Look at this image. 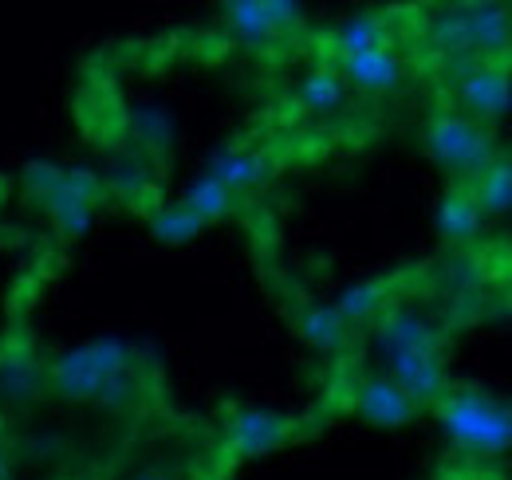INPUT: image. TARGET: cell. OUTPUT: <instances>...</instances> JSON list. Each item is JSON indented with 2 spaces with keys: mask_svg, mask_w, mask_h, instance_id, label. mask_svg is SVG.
<instances>
[{
  "mask_svg": "<svg viewBox=\"0 0 512 480\" xmlns=\"http://www.w3.org/2000/svg\"><path fill=\"white\" fill-rule=\"evenodd\" d=\"M355 414L363 421H371V425L394 429V425H410L422 410H418L390 378L375 374V378H363V382L355 386Z\"/></svg>",
  "mask_w": 512,
  "mask_h": 480,
  "instance_id": "cell-8",
  "label": "cell"
},
{
  "mask_svg": "<svg viewBox=\"0 0 512 480\" xmlns=\"http://www.w3.org/2000/svg\"><path fill=\"white\" fill-rule=\"evenodd\" d=\"M379 48H390V28H386L383 16H351V20H343V24L331 32V52H335V60L363 56V52H379Z\"/></svg>",
  "mask_w": 512,
  "mask_h": 480,
  "instance_id": "cell-14",
  "label": "cell"
},
{
  "mask_svg": "<svg viewBox=\"0 0 512 480\" xmlns=\"http://www.w3.org/2000/svg\"><path fill=\"white\" fill-rule=\"evenodd\" d=\"M52 217H56V225H60L64 237H79V233H87V225H91V205L64 201V205H52Z\"/></svg>",
  "mask_w": 512,
  "mask_h": 480,
  "instance_id": "cell-25",
  "label": "cell"
},
{
  "mask_svg": "<svg viewBox=\"0 0 512 480\" xmlns=\"http://www.w3.org/2000/svg\"><path fill=\"white\" fill-rule=\"evenodd\" d=\"M205 174H213V178L237 197V193H249L256 185H264L268 174H272V162H268L260 150L225 146V150H217V154L209 158V170H205Z\"/></svg>",
  "mask_w": 512,
  "mask_h": 480,
  "instance_id": "cell-9",
  "label": "cell"
},
{
  "mask_svg": "<svg viewBox=\"0 0 512 480\" xmlns=\"http://www.w3.org/2000/svg\"><path fill=\"white\" fill-rule=\"evenodd\" d=\"M426 44L434 48V56H438V60L461 56V52H473V40H469V24H465V8H461V4H453V8L438 12V16L430 20Z\"/></svg>",
  "mask_w": 512,
  "mask_h": 480,
  "instance_id": "cell-16",
  "label": "cell"
},
{
  "mask_svg": "<svg viewBox=\"0 0 512 480\" xmlns=\"http://www.w3.org/2000/svg\"><path fill=\"white\" fill-rule=\"evenodd\" d=\"M296 437V421L264 410H233L225 421V453L229 457H260Z\"/></svg>",
  "mask_w": 512,
  "mask_h": 480,
  "instance_id": "cell-5",
  "label": "cell"
},
{
  "mask_svg": "<svg viewBox=\"0 0 512 480\" xmlns=\"http://www.w3.org/2000/svg\"><path fill=\"white\" fill-rule=\"evenodd\" d=\"M225 20H229V28H233L241 40H249V44H260V40L276 36L272 24H268L264 0H237V4H225Z\"/></svg>",
  "mask_w": 512,
  "mask_h": 480,
  "instance_id": "cell-20",
  "label": "cell"
},
{
  "mask_svg": "<svg viewBox=\"0 0 512 480\" xmlns=\"http://www.w3.org/2000/svg\"><path fill=\"white\" fill-rule=\"evenodd\" d=\"M453 449L469 457H497L512 449V398H493L477 386H449L434 406Z\"/></svg>",
  "mask_w": 512,
  "mask_h": 480,
  "instance_id": "cell-1",
  "label": "cell"
},
{
  "mask_svg": "<svg viewBox=\"0 0 512 480\" xmlns=\"http://www.w3.org/2000/svg\"><path fill=\"white\" fill-rule=\"evenodd\" d=\"M461 8H465L473 52L485 60H512V4L477 0V4H461Z\"/></svg>",
  "mask_w": 512,
  "mask_h": 480,
  "instance_id": "cell-7",
  "label": "cell"
},
{
  "mask_svg": "<svg viewBox=\"0 0 512 480\" xmlns=\"http://www.w3.org/2000/svg\"><path fill=\"white\" fill-rule=\"evenodd\" d=\"M339 63V75L371 95H383V91H394L402 83V63L390 48H379V52H363V56H347Z\"/></svg>",
  "mask_w": 512,
  "mask_h": 480,
  "instance_id": "cell-12",
  "label": "cell"
},
{
  "mask_svg": "<svg viewBox=\"0 0 512 480\" xmlns=\"http://www.w3.org/2000/svg\"><path fill=\"white\" fill-rule=\"evenodd\" d=\"M134 480H174V477H166V473H158V469H150V473H138Z\"/></svg>",
  "mask_w": 512,
  "mask_h": 480,
  "instance_id": "cell-30",
  "label": "cell"
},
{
  "mask_svg": "<svg viewBox=\"0 0 512 480\" xmlns=\"http://www.w3.org/2000/svg\"><path fill=\"white\" fill-rule=\"evenodd\" d=\"M0 445H4V433H0Z\"/></svg>",
  "mask_w": 512,
  "mask_h": 480,
  "instance_id": "cell-32",
  "label": "cell"
},
{
  "mask_svg": "<svg viewBox=\"0 0 512 480\" xmlns=\"http://www.w3.org/2000/svg\"><path fill=\"white\" fill-rule=\"evenodd\" d=\"M134 130L142 134V142H166L170 122H166V115H158V111H142V115L134 119Z\"/></svg>",
  "mask_w": 512,
  "mask_h": 480,
  "instance_id": "cell-28",
  "label": "cell"
},
{
  "mask_svg": "<svg viewBox=\"0 0 512 480\" xmlns=\"http://www.w3.org/2000/svg\"><path fill=\"white\" fill-rule=\"evenodd\" d=\"M150 229H154V237L158 240H190L197 237L201 229H205V221L201 217H193L190 209L178 201V205H162L154 217H150Z\"/></svg>",
  "mask_w": 512,
  "mask_h": 480,
  "instance_id": "cell-22",
  "label": "cell"
},
{
  "mask_svg": "<svg viewBox=\"0 0 512 480\" xmlns=\"http://www.w3.org/2000/svg\"><path fill=\"white\" fill-rule=\"evenodd\" d=\"M457 99V115L493 126L497 119H505L512 107V60H489L481 71H473L465 83L453 87Z\"/></svg>",
  "mask_w": 512,
  "mask_h": 480,
  "instance_id": "cell-3",
  "label": "cell"
},
{
  "mask_svg": "<svg viewBox=\"0 0 512 480\" xmlns=\"http://www.w3.org/2000/svg\"><path fill=\"white\" fill-rule=\"evenodd\" d=\"M481 225H485V213L477 209L473 193L465 185H449V193L438 205V233H442V240L453 244V248H465V244L477 240Z\"/></svg>",
  "mask_w": 512,
  "mask_h": 480,
  "instance_id": "cell-11",
  "label": "cell"
},
{
  "mask_svg": "<svg viewBox=\"0 0 512 480\" xmlns=\"http://www.w3.org/2000/svg\"><path fill=\"white\" fill-rule=\"evenodd\" d=\"M264 8H268V24H272V32H276V36H280V32H288V28H296V24H304V12H300V4L264 0Z\"/></svg>",
  "mask_w": 512,
  "mask_h": 480,
  "instance_id": "cell-26",
  "label": "cell"
},
{
  "mask_svg": "<svg viewBox=\"0 0 512 480\" xmlns=\"http://www.w3.org/2000/svg\"><path fill=\"white\" fill-rule=\"evenodd\" d=\"M111 181H115V189L130 193V189H142V185H146V174H142L134 162H119V166L111 170Z\"/></svg>",
  "mask_w": 512,
  "mask_h": 480,
  "instance_id": "cell-29",
  "label": "cell"
},
{
  "mask_svg": "<svg viewBox=\"0 0 512 480\" xmlns=\"http://www.w3.org/2000/svg\"><path fill=\"white\" fill-rule=\"evenodd\" d=\"M375 323H379V347H383L386 355H402V351H430V355H442V331H438L422 311H414V307H406V303L386 307Z\"/></svg>",
  "mask_w": 512,
  "mask_h": 480,
  "instance_id": "cell-6",
  "label": "cell"
},
{
  "mask_svg": "<svg viewBox=\"0 0 512 480\" xmlns=\"http://www.w3.org/2000/svg\"><path fill=\"white\" fill-rule=\"evenodd\" d=\"M477 209L485 217H501V213H512V146H501L497 158L489 162V170L469 185Z\"/></svg>",
  "mask_w": 512,
  "mask_h": 480,
  "instance_id": "cell-13",
  "label": "cell"
},
{
  "mask_svg": "<svg viewBox=\"0 0 512 480\" xmlns=\"http://www.w3.org/2000/svg\"><path fill=\"white\" fill-rule=\"evenodd\" d=\"M87 351V359L99 366V374L107 378V374H127L130 366H134V347L123 343V339H95L91 347H83Z\"/></svg>",
  "mask_w": 512,
  "mask_h": 480,
  "instance_id": "cell-23",
  "label": "cell"
},
{
  "mask_svg": "<svg viewBox=\"0 0 512 480\" xmlns=\"http://www.w3.org/2000/svg\"><path fill=\"white\" fill-rule=\"evenodd\" d=\"M300 103L308 107V111H316V115H331V111H339L343 107V79L335 75V71H316V75H308L304 83H300Z\"/></svg>",
  "mask_w": 512,
  "mask_h": 480,
  "instance_id": "cell-21",
  "label": "cell"
},
{
  "mask_svg": "<svg viewBox=\"0 0 512 480\" xmlns=\"http://www.w3.org/2000/svg\"><path fill=\"white\" fill-rule=\"evenodd\" d=\"M60 178H64V170H56V166H44V162H36V166H28V170H24V181H28V189H32V193H44V197H52V193H56Z\"/></svg>",
  "mask_w": 512,
  "mask_h": 480,
  "instance_id": "cell-27",
  "label": "cell"
},
{
  "mask_svg": "<svg viewBox=\"0 0 512 480\" xmlns=\"http://www.w3.org/2000/svg\"><path fill=\"white\" fill-rule=\"evenodd\" d=\"M0 480H12V465L4 457H0Z\"/></svg>",
  "mask_w": 512,
  "mask_h": 480,
  "instance_id": "cell-31",
  "label": "cell"
},
{
  "mask_svg": "<svg viewBox=\"0 0 512 480\" xmlns=\"http://www.w3.org/2000/svg\"><path fill=\"white\" fill-rule=\"evenodd\" d=\"M386 362H390V374H386V378H390L418 410H434L449 394V386H453L442 355H430V351H402V355H386Z\"/></svg>",
  "mask_w": 512,
  "mask_h": 480,
  "instance_id": "cell-4",
  "label": "cell"
},
{
  "mask_svg": "<svg viewBox=\"0 0 512 480\" xmlns=\"http://www.w3.org/2000/svg\"><path fill=\"white\" fill-rule=\"evenodd\" d=\"M182 205L190 209L193 217H201V221L209 225V221H221V217H229V213H233V205H237V197H233V193H229L221 181L213 178V174H201V178H197L190 189H186Z\"/></svg>",
  "mask_w": 512,
  "mask_h": 480,
  "instance_id": "cell-18",
  "label": "cell"
},
{
  "mask_svg": "<svg viewBox=\"0 0 512 480\" xmlns=\"http://www.w3.org/2000/svg\"><path fill=\"white\" fill-rule=\"evenodd\" d=\"M386 307H390L386 284H355V288H347V292L339 296V303H335V311H339L351 327H359V323H375Z\"/></svg>",
  "mask_w": 512,
  "mask_h": 480,
  "instance_id": "cell-19",
  "label": "cell"
},
{
  "mask_svg": "<svg viewBox=\"0 0 512 480\" xmlns=\"http://www.w3.org/2000/svg\"><path fill=\"white\" fill-rule=\"evenodd\" d=\"M99 366L87 359V351H71L64 359L52 366V386L64 394V398H75V402H91L99 394Z\"/></svg>",
  "mask_w": 512,
  "mask_h": 480,
  "instance_id": "cell-15",
  "label": "cell"
},
{
  "mask_svg": "<svg viewBox=\"0 0 512 480\" xmlns=\"http://www.w3.org/2000/svg\"><path fill=\"white\" fill-rule=\"evenodd\" d=\"M426 150L430 158L449 174L453 185H473L489 170V162L497 158L501 142L493 134V126H481V122L465 119L457 111H438L434 119L426 122Z\"/></svg>",
  "mask_w": 512,
  "mask_h": 480,
  "instance_id": "cell-2",
  "label": "cell"
},
{
  "mask_svg": "<svg viewBox=\"0 0 512 480\" xmlns=\"http://www.w3.org/2000/svg\"><path fill=\"white\" fill-rule=\"evenodd\" d=\"M292 323H296L300 339H308L316 351H327V355L347 351L351 331H355L335 307H323V303H304V307L292 315Z\"/></svg>",
  "mask_w": 512,
  "mask_h": 480,
  "instance_id": "cell-10",
  "label": "cell"
},
{
  "mask_svg": "<svg viewBox=\"0 0 512 480\" xmlns=\"http://www.w3.org/2000/svg\"><path fill=\"white\" fill-rule=\"evenodd\" d=\"M40 386H44V370H40L36 359H28V355H8V359L0 362V394H4L8 402L24 406V402H32V398L40 394Z\"/></svg>",
  "mask_w": 512,
  "mask_h": 480,
  "instance_id": "cell-17",
  "label": "cell"
},
{
  "mask_svg": "<svg viewBox=\"0 0 512 480\" xmlns=\"http://www.w3.org/2000/svg\"><path fill=\"white\" fill-rule=\"evenodd\" d=\"M138 398H142V390H138V378H134L130 370L127 374H107V378L99 382V394H95V402L107 406V410H115V414L130 410Z\"/></svg>",
  "mask_w": 512,
  "mask_h": 480,
  "instance_id": "cell-24",
  "label": "cell"
}]
</instances>
